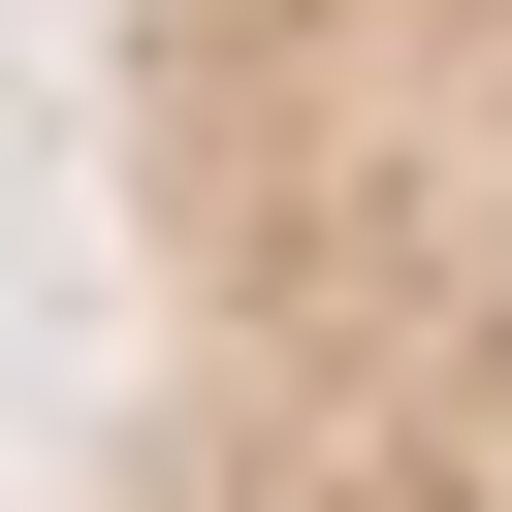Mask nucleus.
I'll list each match as a JSON object with an SVG mask.
<instances>
[{
    "mask_svg": "<svg viewBox=\"0 0 512 512\" xmlns=\"http://www.w3.org/2000/svg\"><path fill=\"white\" fill-rule=\"evenodd\" d=\"M32 512H512V0L96 32V416Z\"/></svg>",
    "mask_w": 512,
    "mask_h": 512,
    "instance_id": "nucleus-1",
    "label": "nucleus"
}]
</instances>
